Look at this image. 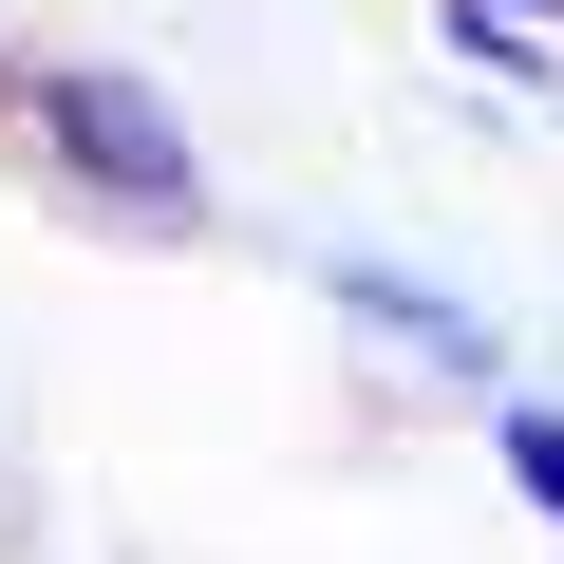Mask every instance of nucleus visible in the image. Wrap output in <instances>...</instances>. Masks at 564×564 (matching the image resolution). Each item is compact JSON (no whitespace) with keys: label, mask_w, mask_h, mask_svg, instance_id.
I'll return each mask as SVG.
<instances>
[{"label":"nucleus","mask_w":564,"mask_h":564,"mask_svg":"<svg viewBox=\"0 0 564 564\" xmlns=\"http://www.w3.org/2000/svg\"><path fill=\"white\" fill-rule=\"evenodd\" d=\"M508 452H527V489H545V508H564V414H527V433H508Z\"/></svg>","instance_id":"2"},{"label":"nucleus","mask_w":564,"mask_h":564,"mask_svg":"<svg viewBox=\"0 0 564 564\" xmlns=\"http://www.w3.org/2000/svg\"><path fill=\"white\" fill-rule=\"evenodd\" d=\"M0 113H20V132L76 170V188L151 207V226H207V170H188V113H170V95L95 76V57H0Z\"/></svg>","instance_id":"1"}]
</instances>
